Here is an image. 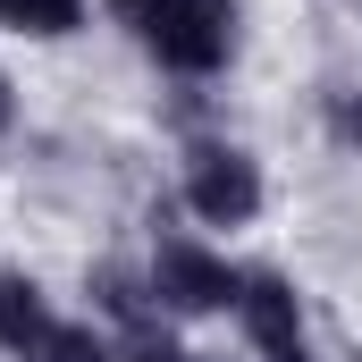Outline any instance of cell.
I'll return each mask as SVG.
<instances>
[{"instance_id": "1", "label": "cell", "mask_w": 362, "mask_h": 362, "mask_svg": "<svg viewBox=\"0 0 362 362\" xmlns=\"http://www.w3.org/2000/svg\"><path fill=\"white\" fill-rule=\"evenodd\" d=\"M127 25H135V42L160 59V68H177V76H211V68H228V51H236V0H110Z\"/></svg>"}, {"instance_id": "2", "label": "cell", "mask_w": 362, "mask_h": 362, "mask_svg": "<svg viewBox=\"0 0 362 362\" xmlns=\"http://www.w3.org/2000/svg\"><path fill=\"white\" fill-rule=\"evenodd\" d=\"M185 202H194V219H211V228H245V219L262 211V169H253L236 144H194V152H185Z\"/></svg>"}, {"instance_id": "3", "label": "cell", "mask_w": 362, "mask_h": 362, "mask_svg": "<svg viewBox=\"0 0 362 362\" xmlns=\"http://www.w3.org/2000/svg\"><path fill=\"white\" fill-rule=\"evenodd\" d=\"M152 295H160V312H228L236 295H245V278L228 270L219 253H202V245H185V236H169L160 253H152Z\"/></svg>"}, {"instance_id": "4", "label": "cell", "mask_w": 362, "mask_h": 362, "mask_svg": "<svg viewBox=\"0 0 362 362\" xmlns=\"http://www.w3.org/2000/svg\"><path fill=\"white\" fill-rule=\"evenodd\" d=\"M236 312H245V337H253L262 362H312V346H303V312H295V286H286V278L253 270L245 295H236Z\"/></svg>"}, {"instance_id": "5", "label": "cell", "mask_w": 362, "mask_h": 362, "mask_svg": "<svg viewBox=\"0 0 362 362\" xmlns=\"http://www.w3.org/2000/svg\"><path fill=\"white\" fill-rule=\"evenodd\" d=\"M42 337H51L42 286H34V278H0V354H34Z\"/></svg>"}, {"instance_id": "6", "label": "cell", "mask_w": 362, "mask_h": 362, "mask_svg": "<svg viewBox=\"0 0 362 362\" xmlns=\"http://www.w3.org/2000/svg\"><path fill=\"white\" fill-rule=\"evenodd\" d=\"M0 25H17V34H76L85 25V0H0Z\"/></svg>"}, {"instance_id": "7", "label": "cell", "mask_w": 362, "mask_h": 362, "mask_svg": "<svg viewBox=\"0 0 362 362\" xmlns=\"http://www.w3.org/2000/svg\"><path fill=\"white\" fill-rule=\"evenodd\" d=\"M25 362H110V346H101V329H85V320H51V337Z\"/></svg>"}, {"instance_id": "8", "label": "cell", "mask_w": 362, "mask_h": 362, "mask_svg": "<svg viewBox=\"0 0 362 362\" xmlns=\"http://www.w3.org/2000/svg\"><path fill=\"white\" fill-rule=\"evenodd\" d=\"M127 362H185V354H177V346H160V337H144V346H135Z\"/></svg>"}, {"instance_id": "9", "label": "cell", "mask_w": 362, "mask_h": 362, "mask_svg": "<svg viewBox=\"0 0 362 362\" xmlns=\"http://www.w3.org/2000/svg\"><path fill=\"white\" fill-rule=\"evenodd\" d=\"M17 127V93H8V76H0V135Z\"/></svg>"}, {"instance_id": "10", "label": "cell", "mask_w": 362, "mask_h": 362, "mask_svg": "<svg viewBox=\"0 0 362 362\" xmlns=\"http://www.w3.org/2000/svg\"><path fill=\"white\" fill-rule=\"evenodd\" d=\"M354 362H362V354H354Z\"/></svg>"}]
</instances>
